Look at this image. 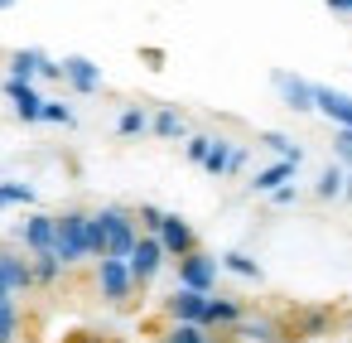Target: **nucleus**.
<instances>
[{
  "instance_id": "1",
  "label": "nucleus",
  "mask_w": 352,
  "mask_h": 343,
  "mask_svg": "<svg viewBox=\"0 0 352 343\" xmlns=\"http://www.w3.org/2000/svg\"><path fill=\"white\" fill-rule=\"evenodd\" d=\"M135 222H140V218L126 213L121 203L97 208V213H92V256H97V261H102V256H131L135 242H140V227H135Z\"/></svg>"
},
{
  "instance_id": "2",
  "label": "nucleus",
  "mask_w": 352,
  "mask_h": 343,
  "mask_svg": "<svg viewBox=\"0 0 352 343\" xmlns=\"http://www.w3.org/2000/svg\"><path fill=\"white\" fill-rule=\"evenodd\" d=\"M54 251L63 256V266L87 261L92 256V213H82V208L58 213V242H54Z\"/></svg>"
},
{
  "instance_id": "3",
  "label": "nucleus",
  "mask_w": 352,
  "mask_h": 343,
  "mask_svg": "<svg viewBox=\"0 0 352 343\" xmlns=\"http://www.w3.org/2000/svg\"><path fill=\"white\" fill-rule=\"evenodd\" d=\"M97 290L111 300V304H126L140 285H135V276H131V261L126 256H102L97 261Z\"/></svg>"
},
{
  "instance_id": "4",
  "label": "nucleus",
  "mask_w": 352,
  "mask_h": 343,
  "mask_svg": "<svg viewBox=\"0 0 352 343\" xmlns=\"http://www.w3.org/2000/svg\"><path fill=\"white\" fill-rule=\"evenodd\" d=\"M217 266H222V256L193 247L188 256H179V285H184V290H203V295H212V285H217Z\"/></svg>"
},
{
  "instance_id": "5",
  "label": "nucleus",
  "mask_w": 352,
  "mask_h": 343,
  "mask_svg": "<svg viewBox=\"0 0 352 343\" xmlns=\"http://www.w3.org/2000/svg\"><path fill=\"white\" fill-rule=\"evenodd\" d=\"M126 261H131V276H135V285H150V280L160 276V266L169 261V251H164L160 232H140V242H135V251H131Z\"/></svg>"
},
{
  "instance_id": "6",
  "label": "nucleus",
  "mask_w": 352,
  "mask_h": 343,
  "mask_svg": "<svg viewBox=\"0 0 352 343\" xmlns=\"http://www.w3.org/2000/svg\"><path fill=\"white\" fill-rule=\"evenodd\" d=\"M208 300H212V295H203V290H184V285H179V290L164 300V309H169L174 324H203V329H208Z\"/></svg>"
},
{
  "instance_id": "7",
  "label": "nucleus",
  "mask_w": 352,
  "mask_h": 343,
  "mask_svg": "<svg viewBox=\"0 0 352 343\" xmlns=\"http://www.w3.org/2000/svg\"><path fill=\"white\" fill-rule=\"evenodd\" d=\"M6 97H10V107H15V116L20 121H44V92L34 87V83H25V78H6Z\"/></svg>"
},
{
  "instance_id": "8",
  "label": "nucleus",
  "mask_w": 352,
  "mask_h": 343,
  "mask_svg": "<svg viewBox=\"0 0 352 343\" xmlns=\"http://www.w3.org/2000/svg\"><path fill=\"white\" fill-rule=\"evenodd\" d=\"M20 242L30 251H54V242H58V213H30L20 222Z\"/></svg>"
},
{
  "instance_id": "9",
  "label": "nucleus",
  "mask_w": 352,
  "mask_h": 343,
  "mask_svg": "<svg viewBox=\"0 0 352 343\" xmlns=\"http://www.w3.org/2000/svg\"><path fill=\"white\" fill-rule=\"evenodd\" d=\"M160 242H164V251L179 261V256H188V251L198 247V232H193V222H188V218H179V213H164Z\"/></svg>"
},
{
  "instance_id": "10",
  "label": "nucleus",
  "mask_w": 352,
  "mask_h": 343,
  "mask_svg": "<svg viewBox=\"0 0 352 343\" xmlns=\"http://www.w3.org/2000/svg\"><path fill=\"white\" fill-rule=\"evenodd\" d=\"M275 87H280V102L289 107V112H318V102H314V83H304L299 73H275Z\"/></svg>"
},
{
  "instance_id": "11",
  "label": "nucleus",
  "mask_w": 352,
  "mask_h": 343,
  "mask_svg": "<svg viewBox=\"0 0 352 343\" xmlns=\"http://www.w3.org/2000/svg\"><path fill=\"white\" fill-rule=\"evenodd\" d=\"M63 83H68L73 92H97V87H102V68H97L92 59L73 54V59H63Z\"/></svg>"
},
{
  "instance_id": "12",
  "label": "nucleus",
  "mask_w": 352,
  "mask_h": 343,
  "mask_svg": "<svg viewBox=\"0 0 352 343\" xmlns=\"http://www.w3.org/2000/svg\"><path fill=\"white\" fill-rule=\"evenodd\" d=\"M314 102H318V112H323L338 131H352V97H347V92H338V87H318Z\"/></svg>"
},
{
  "instance_id": "13",
  "label": "nucleus",
  "mask_w": 352,
  "mask_h": 343,
  "mask_svg": "<svg viewBox=\"0 0 352 343\" xmlns=\"http://www.w3.org/2000/svg\"><path fill=\"white\" fill-rule=\"evenodd\" d=\"M0 276H6L10 290H30L34 285V256H20L10 247H0Z\"/></svg>"
},
{
  "instance_id": "14",
  "label": "nucleus",
  "mask_w": 352,
  "mask_h": 343,
  "mask_svg": "<svg viewBox=\"0 0 352 343\" xmlns=\"http://www.w3.org/2000/svg\"><path fill=\"white\" fill-rule=\"evenodd\" d=\"M236 338H246V343H280L285 333H280V324L275 319H265V314H241V324L232 329Z\"/></svg>"
},
{
  "instance_id": "15",
  "label": "nucleus",
  "mask_w": 352,
  "mask_h": 343,
  "mask_svg": "<svg viewBox=\"0 0 352 343\" xmlns=\"http://www.w3.org/2000/svg\"><path fill=\"white\" fill-rule=\"evenodd\" d=\"M294 169H299L294 160H275V165H265V169H256V179H251V189H256V194H275L280 184H289V179H294Z\"/></svg>"
},
{
  "instance_id": "16",
  "label": "nucleus",
  "mask_w": 352,
  "mask_h": 343,
  "mask_svg": "<svg viewBox=\"0 0 352 343\" xmlns=\"http://www.w3.org/2000/svg\"><path fill=\"white\" fill-rule=\"evenodd\" d=\"M44 63H49V54H44V49H15V54H10V78L34 83V78L44 73Z\"/></svg>"
},
{
  "instance_id": "17",
  "label": "nucleus",
  "mask_w": 352,
  "mask_h": 343,
  "mask_svg": "<svg viewBox=\"0 0 352 343\" xmlns=\"http://www.w3.org/2000/svg\"><path fill=\"white\" fill-rule=\"evenodd\" d=\"M150 131H155L160 141H184V136H188V121H184L174 107H164V112L150 116Z\"/></svg>"
},
{
  "instance_id": "18",
  "label": "nucleus",
  "mask_w": 352,
  "mask_h": 343,
  "mask_svg": "<svg viewBox=\"0 0 352 343\" xmlns=\"http://www.w3.org/2000/svg\"><path fill=\"white\" fill-rule=\"evenodd\" d=\"M236 324H241V304L212 295V300H208V329H236Z\"/></svg>"
},
{
  "instance_id": "19",
  "label": "nucleus",
  "mask_w": 352,
  "mask_h": 343,
  "mask_svg": "<svg viewBox=\"0 0 352 343\" xmlns=\"http://www.w3.org/2000/svg\"><path fill=\"white\" fill-rule=\"evenodd\" d=\"M333 329V309H304L294 324V338H323Z\"/></svg>"
},
{
  "instance_id": "20",
  "label": "nucleus",
  "mask_w": 352,
  "mask_h": 343,
  "mask_svg": "<svg viewBox=\"0 0 352 343\" xmlns=\"http://www.w3.org/2000/svg\"><path fill=\"white\" fill-rule=\"evenodd\" d=\"M63 276V256L58 251H34V285H54Z\"/></svg>"
},
{
  "instance_id": "21",
  "label": "nucleus",
  "mask_w": 352,
  "mask_h": 343,
  "mask_svg": "<svg viewBox=\"0 0 352 343\" xmlns=\"http://www.w3.org/2000/svg\"><path fill=\"white\" fill-rule=\"evenodd\" d=\"M145 131H150V116H145L140 107H126V112H121V121H116V136L135 141V136H145Z\"/></svg>"
},
{
  "instance_id": "22",
  "label": "nucleus",
  "mask_w": 352,
  "mask_h": 343,
  "mask_svg": "<svg viewBox=\"0 0 352 343\" xmlns=\"http://www.w3.org/2000/svg\"><path fill=\"white\" fill-rule=\"evenodd\" d=\"M232 155H236V150L217 136V141H212V150H208V160H203V169H208V174H232Z\"/></svg>"
},
{
  "instance_id": "23",
  "label": "nucleus",
  "mask_w": 352,
  "mask_h": 343,
  "mask_svg": "<svg viewBox=\"0 0 352 343\" xmlns=\"http://www.w3.org/2000/svg\"><path fill=\"white\" fill-rule=\"evenodd\" d=\"M20 338V309H15V295L0 300V343H15Z\"/></svg>"
},
{
  "instance_id": "24",
  "label": "nucleus",
  "mask_w": 352,
  "mask_h": 343,
  "mask_svg": "<svg viewBox=\"0 0 352 343\" xmlns=\"http://www.w3.org/2000/svg\"><path fill=\"white\" fill-rule=\"evenodd\" d=\"M261 141H265V145H270V150H275L280 160H294V165H304V150H299V145H294V141H289L285 131H265Z\"/></svg>"
},
{
  "instance_id": "25",
  "label": "nucleus",
  "mask_w": 352,
  "mask_h": 343,
  "mask_svg": "<svg viewBox=\"0 0 352 343\" xmlns=\"http://www.w3.org/2000/svg\"><path fill=\"white\" fill-rule=\"evenodd\" d=\"M222 266H227L232 276H241V280H261V266H256L246 251H222Z\"/></svg>"
},
{
  "instance_id": "26",
  "label": "nucleus",
  "mask_w": 352,
  "mask_h": 343,
  "mask_svg": "<svg viewBox=\"0 0 352 343\" xmlns=\"http://www.w3.org/2000/svg\"><path fill=\"white\" fill-rule=\"evenodd\" d=\"M342 184H347V174H342L338 165H328V169L318 174V184H314V189H318V198H338V194H342Z\"/></svg>"
},
{
  "instance_id": "27",
  "label": "nucleus",
  "mask_w": 352,
  "mask_h": 343,
  "mask_svg": "<svg viewBox=\"0 0 352 343\" xmlns=\"http://www.w3.org/2000/svg\"><path fill=\"white\" fill-rule=\"evenodd\" d=\"M164 343H208V329L203 324H174L164 333Z\"/></svg>"
},
{
  "instance_id": "28",
  "label": "nucleus",
  "mask_w": 352,
  "mask_h": 343,
  "mask_svg": "<svg viewBox=\"0 0 352 343\" xmlns=\"http://www.w3.org/2000/svg\"><path fill=\"white\" fill-rule=\"evenodd\" d=\"M44 121H49V126H73V107H63V102H44Z\"/></svg>"
},
{
  "instance_id": "29",
  "label": "nucleus",
  "mask_w": 352,
  "mask_h": 343,
  "mask_svg": "<svg viewBox=\"0 0 352 343\" xmlns=\"http://www.w3.org/2000/svg\"><path fill=\"white\" fill-rule=\"evenodd\" d=\"M212 141H217V136H188V160H193V165H203V160H208V150H212Z\"/></svg>"
},
{
  "instance_id": "30",
  "label": "nucleus",
  "mask_w": 352,
  "mask_h": 343,
  "mask_svg": "<svg viewBox=\"0 0 352 343\" xmlns=\"http://www.w3.org/2000/svg\"><path fill=\"white\" fill-rule=\"evenodd\" d=\"M135 218H140V227H145V232H160V227H164V208H150V203H145Z\"/></svg>"
},
{
  "instance_id": "31",
  "label": "nucleus",
  "mask_w": 352,
  "mask_h": 343,
  "mask_svg": "<svg viewBox=\"0 0 352 343\" xmlns=\"http://www.w3.org/2000/svg\"><path fill=\"white\" fill-rule=\"evenodd\" d=\"M333 150H338V160L352 169V131H338V136H333Z\"/></svg>"
},
{
  "instance_id": "32",
  "label": "nucleus",
  "mask_w": 352,
  "mask_h": 343,
  "mask_svg": "<svg viewBox=\"0 0 352 343\" xmlns=\"http://www.w3.org/2000/svg\"><path fill=\"white\" fill-rule=\"evenodd\" d=\"M270 198H275V203H280V208H285V203H294V198H299V194H294V184H280V189H275V194H270Z\"/></svg>"
},
{
  "instance_id": "33",
  "label": "nucleus",
  "mask_w": 352,
  "mask_h": 343,
  "mask_svg": "<svg viewBox=\"0 0 352 343\" xmlns=\"http://www.w3.org/2000/svg\"><path fill=\"white\" fill-rule=\"evenodd\" d=\"M323 6H328L333 15H352V0H323Z\"/></svg>"
},
{
  "instance_id": "34",
  "label": "nucleus",
  "mask_w": 352,
  "mask_h": 343,
  "mask_svg": "<svg viewBox=\"0 0 352 343\" xmlns=\"http://www.w3.org/2000/svg\"><path fill=\"white\" fill-rule=\"evenodd\" d=\"M68 343H111V338H97V333H73Z\"/></svg>"
},
{
  "instance_id": "35",
  "label": "nucleus",
  "mask_w": 352,
  "mask_h": 343,
  "mask_svg": "<svg viewBox=\"0 0 352 343\" xmlns=\"http://www.w3.org/2000/svg\"><path fill=\"white\" fill-rule=\"evenodd\" d=\"M0 208H10V189L6 184H0Z\"/></svg>"
},
{
  "instance_id": "36",
  "label": "nucleus",
  "mask_w": 352,
  "mask_h": 343,
  "mask_svg": "<svg viewBox=\"0 0 352 343\" xmlns=\"http://www.w3.org/2000/svg\"><path fill=\"white\" fill-rule=\"evenodd\" d=\"M10 295H15V290L6 285V276H0V300H10Z\"/></svg>"
},
{
  "instance_id": "37",
  "label": "nucleus",
  "mask_w": 352,
  "mask_h": 343,
  "mask_svg": "<svg viewBox=\"0 0 352 343\" xmlns=\"http://www.w3.org/2000/svg\"><path fill=\"white\" fill-rule=\"evenodd\" d=\"M342 194H347V198H352V174H347V184H342Z\"/></svg>"
},
{
  "instance_id": "38",
  "label": "nucleus",
  "mask_w": 352,
  "mask_h": 343,
  "mask_svg": "<svg viewBox=\"0 0 352 343\" xmlns=\"http://www.w3.org/2000/svg\"><path fill=\"white\" fill-rule=\"evenodd\" d=\"M0 10H15V0H0Z\"/></svg>"
},
{
  "instance_id": "39",
  "label": "nucleus",
  "mask_w": 352,
  "mask_h": 343,
  "mask_svg": "<svg viewBox=\"0 0 352 343\" xmlns=\"http://www.w3.org/2000/svg\"><path fill=\"white\" fill-rule=\"evenodd\" d=\"M208 343H222V338H208Z\"/></svg>"
},
{
  "instance_id": "40",
  "label": "nucleus",
  "mask_w": 352,
  "mask_h": 343,
  "mask_svg": "<svg viewBox=\"0 0 352 343\" xmlns=\"http://www.w3.org/2000/svg\"><path fill=\"white\" fill-rule=\"evenodd\" d=\"M347 324H352V319H347Z\"/></svg>"
}]
</instances>
